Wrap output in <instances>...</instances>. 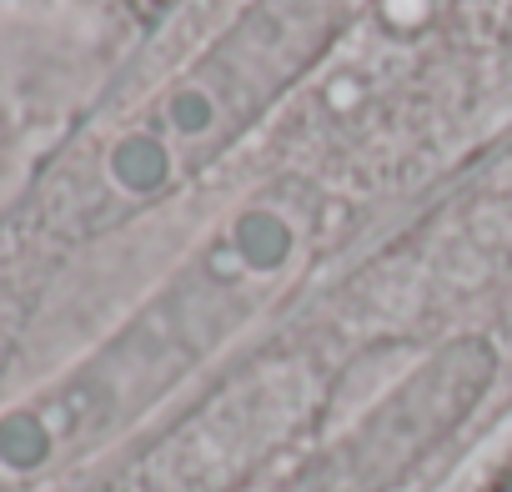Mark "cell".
<instances>
[{"label": "cell", "instance_id": "6da1fadb", "mask_svg": "<svg viewBox=\"0 0 512 492\" xmlns=\"http://www.w3.org/2000/svg\"><path fill=\"white\" fill-rule=\"evenodd\" d=\"M492 377V352L482 342H457L427 362L367 427L352 437L302 492H382L407 462H417L437 437H447L462 412L482 397Z\"/></svg>", "mask_w": 512, "mask_h": 492}]
</instances>
